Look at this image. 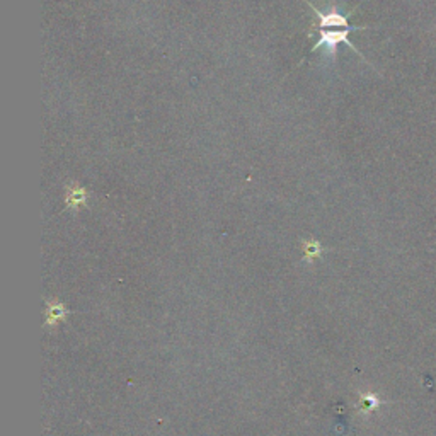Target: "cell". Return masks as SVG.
Instances as JSON below:
<instances>
[{"label":"cell","instance_id":"cell-1","mask_svg":"<svg viewBox=\"0 0 436 436\" xmlns=\"http://www.w3.org/2000/svg\"><path fill=\"white\" fill-rule=\"evenodd\" d=\"M310 9L319 17V41L314 46V52L324 48L326 50V55L334 57L339 45H348V48L356 52V48L349 41V33L361 29L360 26H351L348 17L338 13V10L320 13L314 6H310Z\"/></svg>","mask_w":436,"mask_h":436},{"label":"cell","instance_id":"cell-2","mask_svg":"<svg viewBox=\"0 0 436 436\" xmlns=\"http://www.w3.org/2000/svg\"><path fill=\"white\" fill-rule=\"evenodd\" d=\"M89 200V193L86 188L79 186V184H70L67 188V206L72 210H79V208L86 206Z\"/></svg>","mask_w":436,"mask_h":436},{"label":"cell","instance_id":"cell-3","mask_svg":"<svg viewBox=\"0 0 436 436\" xmlns=\"http://www.w3.org/2000/svg\"><path fill=\"white\" fill-rule=\"evenodd\" d=\"M303 250H306V260L314 261L320 254V244L317 241H308L303 244Z\"/></svg>","mask_w":436,"mask_h":436}]
</instances>
